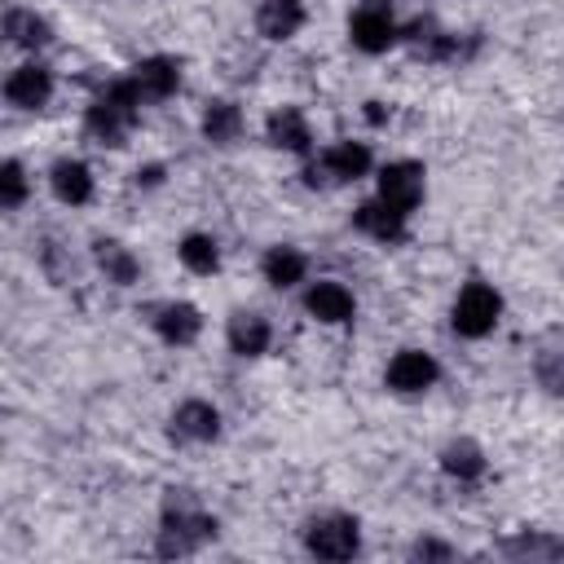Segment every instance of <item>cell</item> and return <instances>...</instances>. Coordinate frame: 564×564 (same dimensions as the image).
<instances>
[{
	"mask_svg": "<svg viewBox=\"0 0 564 564\" xmlns=\"http://www.w3.org/2000/svg\"><path fill=\"white\" fill-rule=\"evenodd\" d=\"M269 141L282 145V150L304 154V150H308V123H304V115H300L295 106L273 110V119H269Z\"/></svg>",
	"mask_w": 564,
	"mask_h": 564,
	"instance_id": "cell-16",
	"label": "cell"
},
{
	"mask_svg": "<svg viewBox=\"0 0 564 564\" xmlns=\"http://www.w3.org/2000/svg\"><path fill=\"white\" fill-rule=\"evenodd\" d=\"M181 260H185V269H194V273H212V269L220 264V251H216V242H212L207 234H189V238L181 242Z\"/></svg>",
	"mask_w": 564,
	"mask_h": 564,
	"instance_id": "cell-23",
	"label": "cell"
},
{
	"mask_svg": "<svg viewBox=\"0 0 564 564\" xmlns=\"http://www.w3.org/2000/svg\"><path fill=\"white\" fill-rule=\"evenodd\" d=\"M137 106H141V97H137L132 79L110 84V88L93 101V110H88V128H93V137H101L106 145H119L123 132H128L132 119H137Z\"/></svg>",
	"mask_w": 564,
	"mask_h": 564,
	"instance_id": "cell-1",
	"label": "cell"
},
{
	"mask_svg": "<svg viewBox=\"0 0 564 564\" xmlns=\"http://www.w3.org/2000/svg\"><path fill=\"white\" fill-rule=\"evenodd\" d=\"M154 326H159V335H163L167 344H189V339L198 335L203 317H198L194 304H167V308H159Z\"/></svg>",
	"mask_w": 564,
	"mask_h": 564,
	"instance_id": "cell-17",
	"label": "cell"
},
{
	"mask_svg": "<svg viewBox=\"0 0 564 564\" xmlns=\"http://www.w3.org/2000/svg\"><path fill=\"white\" fill-rule=\"evenodd\" d=\"M229 348H234L238 357H260V352L269 348V322L256 317V313H238V317L229 322Z\"/></svg>",
	"mask_w": 564,
	"mask_h": 564,
	"instance_id": "cell-15",
	"label": "cell"
},
{
	"mask_svg": "<svg viewBox=\"0 0 564 564\" xmlns=\"http://www.w3.org/2000/svg\"><path fill=\"white\" fill-rule=\"evenodd\" d=\"M498 317H502V295H498L494 286L467 282V286L458 291V300H454V330H458L463 339L489 335V330L498 326Z\"/></svg>",
	"mask_w": 564,
	"mask_h": 564,
	"instance_id": "cell-2",
	"label": "cell"
},
{
	"mask_svg": "<svg viewBox=\"0 0 564 564\" xmlns=\"http://www.w3.org/2000/svg\"><path fill=\"white\" fill-rule=\"evenodd\" d=\"M348 35L361 53H383L392 40H397V22H392V9L383 0H366L352 18H348Z\"/></svg>",
	"mask_w": 564,
	"mask_h": 564,
	"instance_id": "cell-4",
	"label": "cell"
},
{
	"mask_svg": "<svg viewBox=\"0 0 564 564\" xmlns=\"http://www.w3.org/2000/svg\"><path fill=\"white\" fill-rule=\"evenodd\" d=\"M366 119H370V123H383V106H379V101H370V110H366Z\"/></svg>",
	"mask_w": 564,
	"mask_h": 564,
	"instance_id": "cell-27",
	"label": "cell"
},
{
	"mask_svg": "<svg viewBox=\"0 0 564 564\" xmlns=\"http://www.w3.org/2000/svg\"><path fill=\"white\" fill-rule=\"evenodd\" d=\"M26 198V172L13 159H0V207H18Z\"/></svg>",
	"mask_w": 564,
	"mask_h": 564,
	"instance_id": "cell-25",
	"label": "cell"
},
{
	"mask_svg": "<svg viewBox=\"0 0 564 564\" xmlns=\"http://www.w3.org/2000/svg\"><path fill=\"white\" fill-rule=\"evenodd\" d=\"M419 198H423V167L419 163H388L379 172V203L410 216L419 207Z\"/></svg>",
	"mask_w": 564,
	"mask_h": 564,
	"instance_id": "cell-5",
	"label": "cell"
},
{
	"mask_svg": "<svg viewBox=\"0 0 564 564\" xmlns=\"http://www.w3.org/2000/svg\"><path fill=\"white\" fill-rule=\"evenodd\" d=\"M357 546H361V533L352 516H322L308 524V551L317 560H348L357 555Z\"/></svg>",
	"mask_w": 564,
	"mask_h": 564,
	"instance_id": "cell-3",
	"label": "cell"
},
{
	"mask_svg": "<svg viewBox=\"0 0 564 564\" xmlns=\"http://www.w3.org/2000/svg\"><path fill=\"white\" fill-rule=\"evenodd\" d=\"M414 555H419V560H445L449 551H445L441 542H419V546H414Z\"/></svg>",
	"mask_w": 564,
	"mask_h": 564,
	"instance_id": "cell-26",
	"label": "cell"
},
{
	"mask_svg": "<svg viewBox=\"0 0 564 564\" xmlns=\"http://www.w3.org/2000/svg\"><path fill=\"white\" fill-rule=\"evenodd\" d=\"M4 35H13L22 48H40L44 40H48V26H44V18H35V13H9L4 18Z\"/></svg>",
	"mask_w": 564,
	"mask_h": 564,
	"instance_id": "cell-22",
	"label": "cell"
},
{
	"mask_svg": "<svg viewBox=\"0 0 564 564\" xmlns=\"http://www.w3.org/2000/svg\"><path fill=\"white\" fill-rule=\"evenodd\" d=\"M172 432H176L181 441H212V436L220 432V414H216L207 401H185V405H176V414H172Z\"/></svg>",
	"mask_w": 564,
	"mask_h": 564,
	"instance_id": "cell-13",
	"label": "cell"
},
{
	"mask_svg": "<svg viewBox=\"0 0 564 564\" xmlns=\"http://www.w3.org/2000/svg\"><path fill=\"white\" fill-rule=\"evenodd\" d=\"M445 471L458 476V480H476V476L485 471V458H480V449H476L471 441H454V445L445 449Z\"/></svg>",
	"mask_w": 564,
	"mask_h": 564,
	"instance_id": "cell-21",
	"label": "cell"
},
{
	"mask_svg": "<svg viewBox=\"0 0 564 564\" xmlns=\"http://www.w3.org/2000/svg\"><path fill=\"white\" fill-rule=\"evenodd\" d=\"M304 308H308L317 322L339 326V322L352 317V295H348V286H339V282H317V286H308Z\"/></svg>",
	"mask_w": 564,
	"mask_h": 564,
	"instance_id": "cell-10",
	"label": "cell"
},
{
	"mask_svg": "<svg viewBox=\"0 0 564 564\" xmlns=\"http://www.w3.org/2000/svg\"><path fill=\"white\" fill-rule=\"evenodd\" d=\"M97 260H101V269H106L115 282H132V278H137V260H132L119 242H97Z\"/></svg>",
	"mask_w": 564,
	"mask_h": 564,
	"instance_id": "cell-24",
	"label": "cell"
},
{
	"mask_svg": "<svg viewBox=\"0 0 564 564\" xmlns=\"http://www.w3.org/2000/svg\"><path fill=\"white\" fill-rule=\"evenodd\" d=\"M128 79H132V88H137L141 101H163L167 93H176L181 70H176V62H167V57H145V62L132 66Z\"/></svg>",
	"mask_w": 564,
	"mask_h": 564,
	"instance_id": "cell-8",
	"label": "cell"
},
{
	"mask_svg": "<svg viewBox=\"0 0 564 564\" xmlns=\"http://www.w3.org/2000/svg\"><path fill=\"white\" fill-rule=\"evenodd\" d=\"M256 26L269 40H291L304 26V4L300 0H264L256 13Z\"/></svg>",
	"mask_w": 564,
	"mask_h": 564,
	"instance_id": "cell-11",
	"label": "cell"
},
{
	"mask_svg": "<svg viewBox=\"0 0 564 564\" xmlns=\"http://www.w3.org/2000/svg\"><path fill=\"white\" fill-rule=\"evenodd\" d=\"M352 225L361 229V234H370V238H379V242H397L401 234H405V216L397 212V207H388V203H366V207H357V216H352Z\"/></svg>",
	"mask_w": 564,
	"mask_h": 564,
	"instance_id": "cell-14",
	"label": "cell"
},
{
	"mask_svg": "<svg viewBox=\"0 0 564 564\" xmlns=\"http://www.w3.org/2000/svg\"><path fill=\"white\" fill-rule=\"evenodd\" d=\"M238 128H242L238 106H229V101H212V106H207V115H203V132H207V141L229 145V141L238 137Z\"/></svg>",
	"mask_w": 564,
	"mask_h": 564,
	"instance_id": "cell-20",
	"label": "cell"
},
{
	"mask_svg": "<svg viewBox=\"0 0 564 564\" xmlns=\"http://www.w3.org/2000/svg\"><path fill=\"white\" fill-rule=\"evenodd\" d=\"M304 256L295 251V247H273L269 256H264V278L273 282V286H295L300 278H304Z\"/></svg>",
	"mask_w": 564,
	"mask_h": 564,
	"instance_id": "cell-19",
	"label": "cell"
},
{
	"mask_svg": "<svg viewBox=\"0 0 564 564\" xmlns=\"http://www.w3.org/2000/svg\"><path fill=\"white\" fill-rule=\"evenodd\" d=\"M53 189H57L62 203H88L93 176H88V167H84L79 159H62V163L53 167Z\"/></svg>",
	"mask_w": 564,
	"mask_h": 564,
	"instance_id": "cell-18",
	"label": "cell"
},
{
	"mask_svg": "<svg viewBox=\"0 0 564 564\" xmlns=\"http://www.w3.org/2000/svg\"><path fill=\"white\" fill-rule=\"evenodd\" d=\"M366 167H370V150L361 141H335L322 154V172L330 181H357V176H366Z\"/></svg>",
	"mask_w": 564,
	"mask_h": 564,
	"instance_id": "cell-12",
	"label": "cell"
},
{
	"mask_svg": "<svg viewBox=\"0 0 564 564\" xmlns=\"http://www.w3.org/2000/svg\"><path fill=\"white\" fill-rule=\"evenodd\" d=\"M4 97L22 110H35L53 97V75L44 66H18L9 79H4Z\"/></svg>",
	"mask_w": 564,
	"mask_h": 564,
	"instance_id": "cell-9",
	"label": "cell"
},
{
	"mask_svg": "<svg viewBox=\"0 0 564 564\" xmlns=\"http://www.w3.org/2000/svg\"><path fill=\"white\" fill-rule=\"evenodd\" d=\"M216 533V520H207V516H198V511H172L167 520H163V555H181V551H189V546H198L203 538H212Z\"/></svg>",
	"mask_w": 564,
	"mask_h": 564,
	"instance_id": "cell-7",
	"label": "cell"
},
{
	"mask_svg": "<svg viewBox=\"0 0 564 564\" xmlns=\"http://www.w3.org/2000/svg\"><path fill=\"white\" fill-rule=\"evenodd\" d=\"M436 361L427 357V352H419V348H405V352H397L392 357V366H388V388L392 392H427L432 383H436Z\"/></svg>",
	"mask_w": 564,
	"mask_h": 564,
	"instance_id": "cell-6",
	"label": "cell"
}]
</instances>
